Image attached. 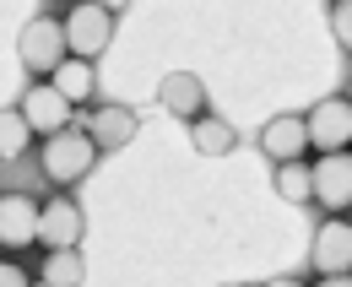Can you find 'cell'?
<instances>
[{
    "label": "cell",
    "mask_w": 352,
    "mask_h": 287,
    "mask_svg": "<svg viewBox=\"0 0 352 287\" xmlns=\"http://www.w3.org/2000/svg\"><path fill=\"white\" fill-rule=\"evenodd\" d=\"M38 168H44V179L65 195L71 184H82L92 168H98V147L87 141V130H76V125H65V130H54L44 136V147H38Z\"/></svg>",
    "instance_id": "cell-1"
},
{
    "label": "cell",
    "mask_w": 352,
    "mask_h": 287,
    "mask_svg": "<svg viewBox=\"0 0 352 287\" xmlns=\"http://www.w3.org/2000/svg\"><path fill=\"white\" fill-rule=\"evenodd\" d=\"M114 6H76V11H65L60 17V33H65V54L71 60H87L98 65V54L114 43Z\"/></svg>",
    "instance_id": "cell-2"
},
{
    "label": "cell",
    "mask_w": 352,
    "mask_h": 287,
    "mask_svg": "<svg viewBox=\"0 0 352 287\" xmlns=\"http://www.w3.org/2000/svg\"><path fill=\"white\" fill-rule=\"evenodd\" d=\"M16 54H22V71L33 82H49L65 60V33H60V17H33L22 33H16Z\"/></svg>",
    "instance_id": "cell-3"
},
{
    "label": "cell",
    "mask_w": 352,
    "mask_h": 287,
    "mask_svg": "<svg viewBox=\"0 0 352 287\" xmlns=\"http://www.w3.org/2000/svg\"><path fill=\"white\" fill-rule=\"evenodd\" d=\"M304 136H309V147H314L320 158L347 152V141H352V103H347V92L320 98V103L304 114Z\"/></svg>",
    "instance_id": "cell-4"
},
{
    "label": "cell",
    "mask_w": 352,
    "mask_h": 287,
    "mask_svg": "<svg viewBox=\"0 0 352 287\" xmlns=\"http://www.w3.org/2000/svg\"><path fill=\"white\" fill-rule=\"evenodd\" d=\"M309 201L320 206L325 217H347V206H352V158L347 152L320 158L309 168Z\"/></svg>",
    "instance_id": "cell-5"
},
{
    "label": "cell",
    "mask_w": 352,
    "mask_h": 287,
    "mask_svg": "<svg viewBox=\"0 0 352 287\" xmlns=\"http://www.w3.org/2000/svg\"><path fill=\"white\" fill-rule=\"evenodd\" d=\"M82 233H87V211L71 201V195H54V201L38 206V244H44V255H54V249H82Z\"/></svg>",
    "instance_id": "cell-6"
},
{
    "label": "cell",
    "mask_w": 352,
    "mask_h": 287,
    "mask_svg": "<svg viewBox=\"0 0 352 287\" xmlns=\"http://www.w3.org/2000/svg\"><path fill=\"white\" fill-rule=\"evenodd\" d=\"M38 244V201L28 190H6L0 195V249L22 255Z\"/></svg>",
    "instance_id": "cell-7"
},
{
    "label": "cell",
    "mask_w": 352,
    "mask_h": 287,
    "mask_svg": "<svg viewBox=\"0 0 352 287\" xmlns=\"http://www.w3.org/2000/svg\"><path fill=\"white\" fill-rule=\"evenodd\" d=\"M82 130H87V141L98 147V152H125V147L135 141V130H141V114L125 109V103H98Z\"/></svg>",
    "instance_id": "cell-8"
},
{
    "label": "cell",
    "mask_w": 352,
    "mask_h": 287,
    "mask_svg": "<svg viewBox=\"0 0 352 287\" xmlns=\"http://www.w3.org/2000/svg\"><path fill=\"white\" fill-rule=\"evenodd\" d=\"M309 260H314L320 277H347V266H352V228H347V217H325V222L314 228Z\"/></svg>",
    "instance_id": "cell-9"
},
{
    "label": "cell",
    "mask_w": 352,
    "mask_h": 287,
    "mask_svg": "<svg viewBox=\"0 0 352 287\" xmlns=\"http://www.w3.org/2000/svg\"><path fill=\"white\" fill-rule=\"evenodd\" d=\"M16 114H22V125H28L33 136H38V130H44V136H54V130H65V125H71V103H65V98H60L49 82H33L28 92H22Z\"/></svg>",
    "instance_id": "cell-10"
},
{
    "label": "cell",
    "mask_w": 352,
    "mask_h": 287,
    "mask_svg": "<svg viewBox=\"0 0 352 287\" xmlns=\"http://www.w3.org/2000/svg\"><path fill=\"white\" fill-rule=\"evenodd\" d=\"M261 152L271 158V163H304L309 152V136H304V114H271L261 130Z\"/></svg>",
    "instance_id": "cell-11"
},
{
    "label": "cell",
    "mask_w": 352,
    "mask_h": 287,
    "mask_svg": "<svg viewBox=\"0 0 352 287\" xmlns=\"http://www.w3.org/2000/svg\"><path fill=\"white\" fill-rule=\"evenodd\" d=\"M157 103L174 114V120H201L206 114V82L195 76V71H168L163 82H157Z\"/></svg>",
    "instance_id": "cell-12"
},
{
    "label": "cell",
    "mask_w": 352,
    "mask_h": 287,
    "mask_svg": "<svg viewBox=\"0 0 352 287\" xmlns=\"http://www.w3.org/2000/svg\"><path fill=\"white\" fill-rule=\"evenodd\" d=\"M49 87H54V92H60V98L76 109V103H87L92 92H98V65H87V60H71V54H65V60H60V71L49 76Z\"/></svg>",
    "instance_id": "cell-13"
},
{
    "label": "cell",
    "mask_w": 352,
    "mask_h": 287,
    "mask_svg": "<svg viewBox=\"0 0 352 287\" xmlns=\"http://www.w3.org/2000/svg\"><path fill=\"white\" fill-rule=\"evenodd\" d=\"M190 147L201 158H228L239 147V130L222 120V114H201V120H190Z\"/></svg>",
    "instance_id": "cell-14"
},
{
    "label": "cell",
    "mask_w": 352,
    "mask_h": 287,
    "mask_svg": "<svg viewBox=\"0 0 352 287\" xmlns=\"http://www.w3.org/2000/svg\"><path fill=\"white\" fill-rule=\"evenodd\" d=\"M38 282H44V287H82V282H87V260H82V249H54V255H44Z\"/></svg>",
    "instance_id": "cell-15"
},
{
    "label": "cell",
    "mask_w": 352,
    "mask_h": 287,
    "mask_svg": "<svg viewBox=\"0 0 352 287\" xmlns=\"http://www.w3.org/2000/svg\"><path fill=\"white\" fill-rule=\"evenodd\" d=\"M33 130L22 125V114L16 109H0V163H16V158H28L33 152Z\"/></svg>",
    "instance_id": "cell-16"
},
{
    "label": "cell",
    "mask_w": 352,
    "mask_h": 287,
    "mask_svg": "<svg viewBox=\"0 0 352 287\" xmlns=\"http://www.w3.org/2000/svg\"><path fill=\"white\" fill-rule=\"evenodd\" d=\"M276 195L287 206H309V163H282L276 168Z\"/></svg>",
    "instance_id": "cell-17"
},
{
    "label": "cell",
    "mask_w": 352,
    "mask_h": 287,
    "mask_svg": "<svg viewBox=\"0 0 352 287\" xmlns=\"http://www.w3.org/2000/svg\"><path fill=\"white\" fill-rule=\"evenodd\" d=\"M325 17H331V33H336V43L347 49V43H352V6H347V0H336Z\"/></svg>",
    "instance_id": "cell-18"
},
{
    "label": "cell",
    "mask_w": 352,
    "mask_h": 287,
    "mask_svg": "<svg viewBox=\"0 0 352 287\" xmlns=\"http://www.w3.org/2000/svg\"><path fill=\"white\" fill-rule=\"evenodd\" d=\"M0 287H28V271L16 260H0Z\"/></svg>",
    "instance_id": "cell-19"
},
{
    "label": "cell",
    "mask_w": 352,
    "mask_h": 287,
    "mask_svg": "<svg viewBox=\"0 0 352 287\" xmlns=\"http://www.w3.org/2000/svg\"><path fill=\"white\" fill-rule=\"evenodd\" d=\"M314 287H352V277H320Z\"/></svg>",
    "instance_id": "cell-20"
},
{
    "label": "cell",
    "mask_w": 352,
    "mask_h": 287,
    "mask_svg": "<svg viewBox=\"0 0 352 287\" xmlns=\"http://www.w3.org/2000/svg\"><path fill=\"white\" fill-rule=\"evenodd\" d=\"M261 287H304L298 277H271V282H261Z\"/></svg>",
    "instance_id": "cell-21"
},
{
    "label": "cell",
    "mask_w": 352,
    "mask_h": 287,
    "mask_svg": "<svg viewBox=\"0 0 352 287\" xmlns=\"http://www.w3.org/2000/svg\"><path fill=\"white\" fill-rule=\"evenodd\" d=\"M217 287H250V282H217Z\"/></svg>",
    "instance_id": "cell-22"
},
{
    "label": "cell",
    "mask_w": 352,
    "mask_h": 287,
    "mask_svg": "<svg viewBox=\"0 0 352 287\" xmlns=\"http://www.w3.org/2000/svg\"><path fill=\"white\" fill-rule=\"evenodd\" d=\"M28 287H44V282H28Z\"/></svg>",
    "instance_id": "cell-23"
}]
</instances>
